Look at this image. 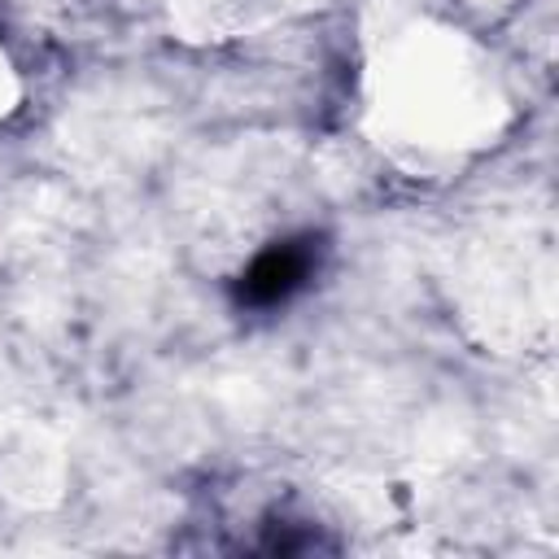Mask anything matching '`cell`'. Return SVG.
Masks as SVG:
<instances>
[{"label":"cell","instance_id":"1","mask_svg":"<svg viewBox=\"0 0 559 559\" xmlns=\"http://www.w3.org/2000/svg\"><path fill=\"white\" fill-rule=\"evenodd\" d=\"M17 100H22V74H17L13 57L0 44V118H9L17 109Z\"/></svg>","mask_w":559,"mask_h":559}]
</instances>
